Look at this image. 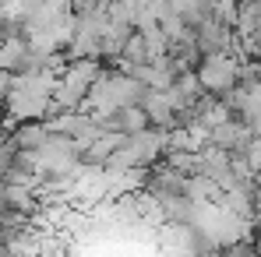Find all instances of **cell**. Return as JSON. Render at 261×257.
Listing matches in <instances>:
<instances>
[{
    "mask_svg": "<svg viewBox=\"0 0 261 257\" xmlns=\"http://www.w3.org/2000/svg\"><path fill=\"white\" fill-rule=\"evenodd\" d=\"M237 81V64L226 53H208V60L201 64V85L208 88H229Z\"/></svg>",
    "mask_w": 261,
    "mask_h": 257,
    "instance_id": "obj_1",
    "label": "cell"
},
{
    "mask_svg": "<svg viewBox=\"0 0 261 257\" xmlns=\"http://www.w3.org/2000/svg\"><path fill=\"white\" fill-rule=\"evenodd\" d=\"M25 56H29L25 43L14 39V36H7V39L0 43V74H11L18 64H25Z\"/></svg>",
    "mask_w": 261,
    "mask_h": 257,
    "instance_id": "obj_2",
    "label": "cell"
},
{
    "mask_svg": "<svg viewBox=\"0 0 261 257\" xmlns=\"http://www.w3.org/2000/svg\"><path fill=\"white\" fill-rule=\"evenodd\" d=\"M0 95H11V74H0Z\"/></svg>",
    "mask_w": 261,
    "mask_h": 257,
    "instance_id": "obj_3",
    "label": "cell"
}]
</instances>
